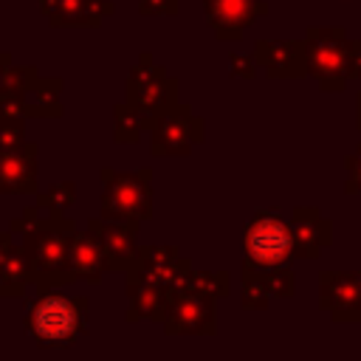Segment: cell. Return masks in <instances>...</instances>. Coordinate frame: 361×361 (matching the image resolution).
<instances>
[{"label":"cell","instance_id":"d4e9b609","mask_svg":"<svg viewBox=\"0 0 361 361\" xmlns=\"http://www.w3.org/2000/svg\"><path fill=\"white\" fill-rule=\"evenodd\" d=\"M180 0H138V11L147 17H172L178 14Z\"/></svg>","mask_w":361,"mask_h":361},{"label":"cell","instance_id":"cb8c5ba5","mask_svg":"<svg viewBox=\"0 0 361 361\" xmlns=\"http://www.w3.org/2000/svg\"><path fill=\"white\" fill-rule=\"evenodd\" d=\"M186 288L200 290L212 299H220V296L228 293V274H223V271H195Z\"/></svg>","mask_w":361,"mask_h":361},{"label":"cell","instance_id":"8fae6325","mask_svg":"<svg viewBox=\"0 0 361 361\" xmlns=\"http://www.w3.org/2000/svg\"><path fill=\"white\" fill-rule=\"evenodd\" d=\"M203 11L217 39L234 42L240 39L243 28L254 23L257 14L268 11V6L259 0H203Z\"/></svg>","mask_w":361,"mask_h":361},{"label":"cell","instance_id":"83f0119b","mask_svg":"<svg viewBox=\"0 0 361 361\" xmlns=\"http://www.w3.org/2000/svg\"><path fill=\"white\" fill-rule=\"evenodd\" d=\"M11 237H14V231H11V228L0 231V259H3V257H6V251L11 248Z\"/></svg>","mask_w":361,"mask_h":361},{"label":"cell","instance_id":"ac0fdd59","mask_svg":"<svg viewBox=\"0 0 361 361\" xmlns=\"http://www.w3.org/2000/svg\"><path fill=\"white\" fill-rule=\"evenodd\" d=\"M127 299H130L127 322H138V319L164 322L172 293L158 285H149V282H135V285H127Z\"/></svg>","mask_w":361,"mask_h":361},{"label":"cell","instance_id":"484cf974","mask_svg":"<svg viewBox=\"0 0 361 361\" xmlns=\"http://www.w3.org/2000/svg\"><path fill=\"white\" fill-rule=\"evenodd\" d=\"M228 62H231V76H243V79H251L254 76V62L257 59H251L245 54H231Z\"/></svg>","mask_w":361,"mask_h":361},{"label":"cell","instance_id":"4fadbf2b","mask_svg":"<svg viewBox=\"0 0 361 361\" xmlns=\"http://www.w3.org/2000/svg\"><path fill=\"white\" fill-rule=\"evenodd\" d=\"M39 11L54 28L65 25H102L107 14L116 11L110 0H39Z\"/></svg>","mask_w":361,"mask_h":361},{"label":"cell","instance_id":"5b68a950","mask_svg":"<svg viewBox=\"0 0 361 361\" xmlns=\"http://www.w3.org/2000/svg\"><path fill=\"white\" fill-rule=\"evenodd\" d=\"M147 133L152 155H189L192 147L206 138L203 121L192 113L189 104H180L178 99L152 116Z\"/></svg>","mask_w":361,"mask_h":361},{"label":"cell","instance_id":"44dd1931","mask_svg":"<svg viewBox=\"0 0 361 361\" xmlns=\"http://www.w3.org/2000/svg\"><path fill=\"white\" fill-rule=\"evenodd\" d=\"M149 121H152L149 113H144L141 107H135L124 99L113 107V138L118 144H135L149 130Z\"/></svg>","mask_w":361,"mask_h":361},{"label":"cell","instance_id":"9c48e42d","mask_svg":"<svg viewBox=\"0 0 361 361\" xmlns=\"http://www.w3.org/2000/svg\"><path fill=\"white\" fill-rule=\"evenodd\" d=\"M161 324H164L166 336H212L217 330L214 299L200 290L183 288V290L172 293Z\"/></svg>","mask_w":361,"mask_h":361},{"label":"cell","instance_id":"7a4b0ae2","mask_svg":"<svg viewBox=\"0 0 361 361\" xmlns=\"http://www.w3.org/2000/svg\"><path fill=\"white\" fill-rule=\"evenodd\" d=\"M90 302L85 296H65L42 290L25 313V333L34 338L39 350H68L85 333Z\"/></svg>","mask_w":361,"mask_h":361},{"label":"cell","instance_id":"30bf717a","mask_svg":"<svg viewBox=\"0 0 361 361\" xmlns=\"http://www.w3.org/2000/svg\"><path fill=\"white\" fill-rule=\"evenodd\" d=\"M138 223L141 220H104L93 217L87 220V231H93L104 248L107 271H130V265L138 259Z\"/></svg>","mask_w":361,"mask_h":361},{"label":"cell","instance_id":"9a60e30c","mask_svg":"<svg viewBox=\"0 0 361 361\" xmlns=\"http://www.w3.org/2000/svg\"><path fill=\"white\" fill-rule=\"evenodd\" d=\"M71 268L76 279L99 285L102 276L107 274V257L93 231H73L71 237Z\"/></svg>","mask_w":361,"mask_h":361},{"label":"cell","instance_id":"8992f818","mask_svg":"<svg viewBox=\"0 0 361 361\" xmlns=\"http://www.w3.org/2000/svg\"><path fill=\"white\" fill-rule=\"evenodd\" d=\"M305 54H307V73H313L324 90H338L344 79L353 73L350 71L353 51L344 42V34L338 28H330V31L310 28Z\"/></svg>","mask_w":361,"mask_h":361},{"label":"cell","instance_id":"ffe728a7","mask_svg":"<svg viewBox=\"0 0 361 361\" xmlns=\"http://www.w3.org/2000/svg\"><path fill=\"white\" fill-rule=\"evenodd\" d=\"M31 285V265L25 245H14L0 259V296H23Z\"/></svg>","mask_w":361,"mask_h":361},{"label":"cell","instance_id":"d6986e66","mask_svg":"<svg viewBox=\"0 0 361 361\" xmlns=\"http://www.w3.org/2000/svg\"><path fill=\"white\" fill-rule=\"evenodd\" d=\"M358 276H324L322 279V305L336 313V319H347V313H361V288Z\"/></svg>","mask_w":361,"mask_h":361},{"label":"cell","instance_id":"e0dca14e","mask_svg":"<svg viewBox=\"0 0 361 361\" xmlns=\"http://www.w3.org/2000/svg\"><path fill=\"white\" fill-rule=\"evenodd\" d=\"M59 93H62V79L56 76H34L28 82V87L20 93L23 96V104H25V116H62V102H59Z\"/></svg>","mask_w":361,"mask_h":361},{"label":"cell","instance_id":"f546056e","mask_svg":"<svg viewBox=\"0 0 361 361\" xmlns=\"http://www.w3.org/2000/svg\"><path fill=\"white\" fill-rule=\"evenodd\" d=\"M358 104H361V102H358Z\"/></svg>","mask_w":361,"mask_h":361},{"label":"cell","instance_id":"5bb4252c","mask_svg":"<svg viewBox=\"0 0 361 361\" xmlns=\"http://www.w3.org/2000/svg\"><path fill=\"white\" fill-rule=\"evenodd\" d=\"M254 59L265 68L268 76H302L307 71V54L302 42H290V39H259L254 48Z\"/></svg>","mask_w":361,"mask_h":361},{"label":"cell","instance_id":"6da1fadb","mask_svg":"<svg viewBox=\"0 0 361 361\" xmlns=\"http://www.w3.org/2000/svg\"><path fill=\"white\" fill-rule=\"evenodd\" d=\"M76 226L65 212L42 209V217L23 231V245L31 265V285L37 293L79 282L71 268V237Z\"/></svg>","mask_w":361,"mask_h":361},{"label":"cell","instance_id":"4316f807","mask_svg":"<svg viewBox=\"0 0 361 361\" xmlns=\"http://www.w3.org/2000/svg\"><path fill=\"white\" fill-rule=\"evenodd\" d=\"M347 166L353 169V180H355V183H353V189H361V155H355Z\"/></svg>","mask_w":361,"mask_h":361},{"label":"cell","instance_id":"52a82bcc","mask_svg":"<svg viewBox=\"0 0 361 361\" xmlns=\"http://www.w3.org/2000/svg\"><path fill=\"white\" fill-rule=\"evenodd\" d=\"M192 262L175 251V245H144L138 259L127 271V285L149 282L169 293H178L192 279Z\"/></svg>","mask_w":361,"mask_h":361},{"label":"cell","instance_id":"7c38bea8","mask_svg":"<svg viewBox=\"0 0 361 361\" xmlns=\"http://www.w3.org/2000/svg\"><path fill=\"white\" fill-rule=\"evenodd\" d=\"M0 195H37V144L0 152Z\"/></svg>","mask_w":361,"mask_h":361},{"label":"cell","instance_id":"2e32d148","mask_svg":"<svg viewBox=\"0 0 361 361\" xmlns=\"http://www.w3.org/2000/svg\"><path fill=\"white\" fill-rule=\"evenodd\" d=\"M290 228H293L296 257H316L319 248L330 240V223H324L316 209H296Z\"/></svg>","mask_w":361,"mask_h":361},{"label":"cell","instance_id":"277c9868","mask_svg":"<svg viewBox=\"0 0 361 361\" xmlns=\"http://www.w3.org/2000/svg\"><path fill=\"white\" fill-rule=\"evenodd\" d=\"M245 265L257 271H271L288 265L296 254L293 228L276 212H257L245 226Z\"/></svg>","mask_w":361,"mask_h":361},{"label":"cell","instance_id":"3957f363","mask_svg":"<svg viewBox=\"0 0 361 361\" xmlns=\"http://www.w3.org/2000/svg\"><path fill=\"white\" fill-rule=\"evenodd\" d=\"M102 217L104 220H147L152 217V169L135 172L102 169Z\"/></svg>","mask_w":361,"mask_h":361},{"label":"cell","instance_id":"7402d4cb","mask_svg":"<svg viewBox=\"0 0 361 361\" xmlns=\"http://www.w3.org/2000/svg\"><path fill=\"white\" fill-rule=\"evenodd\" d=\"M73 203H76V183L73 180H62V183L48 186L45 192H37V206H42V209L65 212Z\"/></svg>","mask_w":361,"mask_h":361},{"label":"cell","instance_id":"603a6c76","mask_svg":"<svg viewBox=\"0 0 361 361\" xmlns=\"http://www.w3.org/2000/svg\"><path fill=\"white\" fill-rule=\"evenodd\" d=\"M25 144V116L0 110V152Z\"/></svg>","mask_w":361,"mask_h":361},{"label":"cell","instance_id":"ba28073f","mask_svg":"<svg viewBox=\"0 0 361 361\" xmlns=\"http://www.w3.org/2000/svg\"><path fill=\"white\" fill-rule=\"evenodd\" d=\"M175 99H178V82L166 76V71L158 62H152L149 51H144L127 76V102L155 116Z\"/></svg>","mask_w":361,"mask_h":361},{"label":"cell","instance_id":"f1b7e54d","mask_svg":"<svg viewBox=\"0 0 361 361\" xmlns=\"http://www.w3.org/2000/svg\"><path fill=\"white\" fill-rule=\"evenodd\" d=\"M8 65H11V54H8V51H3V54H0V85H3V76H6Z\"/></svg>","mask_w":361,"mask_h":361}]
</instances>
